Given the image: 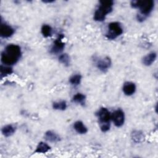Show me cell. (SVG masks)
Segmentation results:
<instances>
[{"label": "cell", "mask_w": 158, "mask_h": 158, "mask_svg": "<svg viewBox=\"0 0 158 158\" xmlns=\"http://www.w3.org/2000/svg\"><path fill=\"white\" fill-rule=\"evenodd\" d=\"M96 115L98 118L99 123L101 125L110 124L109 122L111 119V114L109 110L106 107L101 108L96 113Z\"/></svg>", "instance_id": "cell-5"}, {"label": "cell", "mask_w": 158, "mask_h": 158, "mask_svg": "<svg viewBox=\"0 0 158 158\" xmlns=\"http://www.w3.org/2000/svg\"><path fill=\"white\" fill-rule=\"evenodd\" d=\"M41 33L43 36L45 38L50 36L52 34V28L51 27L46 24H44L41 27Z\"/></svg>", "instance_id": "cell-18"}, {"label": "cell", "mask_w": 158, "mask_h": 158, "mask_svg": "<svg viewBox=\"0 0 158 158\" xmlns=\"http://www.w3.org/2000/svg\"><path fill=\"white\" fill-rule=\"evenodd\" d=\"M62 34L59 35L57 38L54 41V44L51 49V52L52 54H58L62 52L65 48V43L62 41L64 38Z\"/></svg>", "instance_id": "cell-7"}, {"label": "cell", "mask_w": 158, "mask_h": 158, "mask_svg": "<svg viewBox=\"0 0 158 158\" xmlns=\"http://www.w3.org/2000/svg\"><path fill=\"white\" fill-rule=\"evenodd\" d=\"M14 33V30L10 26L1 23L0 26V35L2 38H9Z\"/></svg>", "instance_id": "cell-9"}, {"label": "cell", "mask_w": 158, "mask_h": 158, "mask_svg": "<svg viewBox=\"0 0 158 158\" xmlns=\"http://www.w3.org/2000/svg\"><path fill=\"white\" fill-rule=\"evenodd\" d=\"M111 118L114 125L117 127H120L123 125L125 122L124 112L120 109L116 110L111 115Z\"/></svg>", "instance_id": "cell-6"}, {"label": "cell", "mask_w": 158, "mask_h": 158, "mask_svg": "<svg viewBox=\"0 0 158 158\" xmlns=\"http://www.w3.org/2000/svg\"><path fill=\"white\" fill-rule=\"evenodd\" d=\"M81 80V75H79V74H77V75H74L72 76L70 78L69 81H70V83L72 85L76 86V85H78L80 83Z\"/></svg>", "instance_id": "cell-21"}, {"label": "cell", "mask_w": 158, "mask_h": 158, "mask_svg": "<svg viewBox=\"0 0 158 158\" xmlns=\"http://www.w3.org/2000/svg\"><path fill=\"white\" fill-rule=\"evenodd\" d=\"M97 67L102 72H106L111 65V60L109 57H105L98 60Z\"/></svg>", "instance_id": "cell-8"}, {"label": "cell", "mask_w": 158, "mask_h": 158, "mask_svg": "<svg viewBox=\"0 0 158 158\" xmlns=\"http://www.w3.org/2000/svg\"><path fill=\"white\" fill-rule=\"evenodd\" d=\"M73 128L75 130L80 134H85L88 129L85 127V125L83 124V123L81 121H77L75 122L73 125Z\"/></svg>", "instance_id": "cell-14"}, {"label": "cell", "mask_w": 158, "mask_h": 158, "mask_svg": "<svg viewBox=\"0 0 158 158\" xmlns=\"http://www.w3.org/2000/svg\"><path fill=\"white\" fill-rule=\"evenodd\" d=\"M50 148H51L50 146L48 144L44 142H40L38 146H36L35 152V153H46L49 151Z\"/></svg>", "instance_id": "cell-16"}, {"label": "cell", "mask_w": 158, "mask_h": 158, "mask_svg": "<svg viewBox=\"0 0 158 158\" xmlns=\"http://www.w3.org/2000/svg\"><path fill=\"white\" fill-rule=\"evenodd\" d=\"M43 2L44 3H51V2H54V1H43Z\"/></svg>", "instance_id": "cell-24"}, {"label": "cell", "mask_w": 158, "mask_h": 158, "mask_svg": "<svg viewBox=\"0 0 158 158\" xmlns=\"http://www.w3.org/2000/svg\"><path fill=\"white\" fill-rule=\"evenodd\" d=\"M12 72H13V70L11 67H7V66H4L2 65H1V68H0L1 78H2L7 75H10Z\"/></svg>", "instance_id": "cell-17"}, {"label": "cell", "mask_w": 158, "mask_h": 158, "mask_svg": "<svg viewBox=\"0 0 158 158\" xmlns=\"http://www.w3.org/2000/svg\"><path fill=\"white\" fill-rule=\"evenodd\" d=\"M44 138L51 143H56L60 141V136L54 131L49 130L45 133Z\"/></svg>", "instance_id": "cell-12"}, {"label": "cell", "mask_w": 158, "mask_h": 158, "mask_svg": "<svg viewBox=\"0 0 158 158\" xmlns=\"http://www.w3.org/2000/svg\"><path fill=\"white\" fill-rule=\"evenodd\" d=\"M136 91V86L135 83L132 82H126L123 86V91L127 96H131L135 93Z\"/></svg>", "instance_id": "cell-10"}, {"label": "cell", "mask_w": 158, "mask_h": 158, "mask_svg": "<svg viewBox=\"0 0 158 158\" xmlns=\"http://www.w3.org/2000/svg\"><path fill=\"white\" fill-rule=\"evenodd\" d=\"M131 6L134 8H139L141 14L145 16L149 14L154 8V2L152 0L139 1L133 0L131 1Z\"/></svg>", "instance_id": "cell-3"}, {"label": "cell", "mask_w": 158, "mask_h": 158, "mask_svg": "<svg viewBox=\"0 0 158 158\" xmlns=\"http://www.w3.org/2000/svg\"><path fill=\"white\" fill-rule=\"evenodd\" d=\"M145 19V17L141 14H138L137 15V19L138 21H140V22H143Z\"/></svg>", "instance_id": "cell-23"}, {"label": "cell", "mask_w": 158, "mask_h": 158, "mask_svg": "<svg viewBox=\"0 0 158 158\" xmlns=\"http://www.w3.org/2000/svg\"><path fill=\"white\" fill-rule=\"evenodd\" d=\"M59 61L65 66L70 65V57L67 54H62L59 57Z\"/></svg>", "instance_id": "cell-20"}, {"label": "cell", "mask_w": 158, "mask_h": 158, "mask_svg": "<svg viewBox=\"0 0 158 158\" xmlns=\"http://www.w3.org/2000/svg\"><path fill=\"white\" fill-rule=\"evenodd\" d=\"M15 127L13 125H7L2 127V133L4 136L8 137L11 136L15 131Z\"/></svg>", "instance_id": "cell-15"}, {"label": "cell", "mask_w": 158, "mask_h": 158, "mask_svg": "<svg viewBox=\"0 0 158 158\" xmlns=\"http://www.w3.org/2000/svg\"><path fill=\"white\" fill-rule=\"evenodd\" d=\"M131 138L132 140L136 143H141L144 139V136L143 133L138 130H134L131 134Z\"/></svg>", "instance_id": "cell-13"}, {"label": "cell", "mask_w": 158, "mask_h": 158, "mask_svg": "<svg viewBox=\"0 0 158 158\" xmlns=\"http://www.w3.org/2000/svg\"><path fill=\"white\" fill-rule=\"evenodd\" d=\"M85 96L81 93H77L75 95L73 96L72 98V101L75 102L83 104L85 100Z\"/></svg>", "instance_id": "cell-22"}, {"label": "cell", "mask_w": 158, "mask_h": 158, "mask_svg": "<svg viewBox=\"0 0 158 158\" xmlns=\"http://www.w3.org/2000/svg\"><path fill=\"white\" fill-rule=\"evenodd\" d=\"M99 3V7L94 12V19L96 21L102 22L104 20L106 15L112 12L114 1L112 0H102L100 1Z\"/></svg>", "instance_id": "cell-2"}, {"label": "cell", "mask_w": 158, "mask_h": 158, "mask_svg": "<svg viewBox=\"0 0 158 158\" xmlns=\"http://www.w3.org/2000/svg\"><path fill=\"white\" fill-rule=\"evenodd\" d=\"M52 107L54 109H56V110H64L67 107V104L64 101L54 102L52 104Z\"/></svg>", "instance_id": "cell-19"}, {"label": "cell", "mask_w": 158, "mask_h": 158, "mask_svg": "<svg viewBox=\"0 0 158 158\" xmlns=\"http://www.w3.org/2000/svg\"><path fill=\"white\" fill-rule=\"evenodd\" d=\"M123 33V29L118 22H111L108 25V31L106 35L109 40H114Z\"/></svg>", "instance_id": "cell-4"}, {"label": "cell", "mask_w": 158, "mask_h": 158, "mask_svg": "<svg viewBox=\"0 0 158 158\" xmlns=\"http://www.w3.org/2000/svg\"><path fill=\"white\" fill-rule=\"evenodd\" d=\"M22 55L21 48L14 44L7 45L4 51L2 52L1 60L2 64L7 65H14L17 62Z\"/></svg>", "instance_id": "cell-1"}, {"label": "cell", "mask_w": 158, "mask_h": 158, "mask_svg": "<svg viewBox=\"0 0 158 158\" xmlns=\"http://www.w3.org/2000/svg\"><path fill=\"white\" fill-rule=\"evenodd\" d=\"M157 57V54L154 52H151L145 56L142 60L143 64L146 66L151 65L155 60Z\"/></svg>", "instance_id": "cell-11"}]
</instances>
